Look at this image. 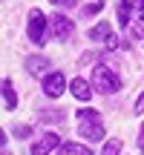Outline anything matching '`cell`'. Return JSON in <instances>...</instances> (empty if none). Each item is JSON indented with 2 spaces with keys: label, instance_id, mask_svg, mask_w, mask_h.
Masks as SVG:
<instances>
[{
  "label": "cell",
  "instance_id": "obj_1",
  "mask_svg": "<svg viewBox=\"0 0 144 155\" xmlns=\"http://www.w3.org/2000/svg\"><path fill=\"white\" fill-rule=\"evenodd\" d=\"M78 132L87 141H101L104 138V124H101L98 109H78Z\"/></svg>",
  "mask_w": 144,
  "mask_h": 155
},
{
  "label": "cell",
  "instance_id": "obj_8",
  "mask_svg": "<svg viewBox=\"0 0 144 155\" xmlns=\"http://www.w3.org/2000/svg\"><path fill=\"white\" fill-rule=\"evenodd\" d=\"M26 69L32 75H46V72H49V58H43V55L29 58V61H26Z\"/></svg>",
  "mask_w": 144,
  "mask_h": 155
},
{
  "label": "cell",
  "instance_id": "obj_14",
  "mask_svg": "<svg viewBox=\"0 0 144 155\" xmlns=\"http://www.w3.org/2000/svg\"><path fill=\"white\" fill-rule=\"evenodd\" d=\"M104 9V3H101V0H95V3H89L87 9H84V15H95V12H101Z\"/></svg>",
  "mask_w": 144,
  "mask_h": 155
},
{
  "label": "cell",
  "instance_id": "obj_6",
  "mask_svg": "<svg viewBox=\"0 0 144 155\" xmlns=\"http://www.w3.org/2000/svg\"><path fill=\"white\" fill-rule=\"evenodd\" d=\"M55 147H61V141H58V132H43L38 141L32 144V155H49Z\"/></svg>",
  "mask_w": 144,
  "mask_h": 155
},
{
  "label": "cell",
  "instance_id": "obj_2",
  "mask_svg": "<svg viewBox=\"0 0 144 155\" xmlns=\"http://www.w3.org/2000/svg\"><path fill=\"white\" fill-rule=\"evenodd\" d=\"M92 86H95V92H101V95H115L118 89H121V81H118L110 69L95 66V72H92Z\"/></svg>",
  "mask_w": 144,
  "mask_h": 155
},
{
  "label": "cell",
  "instance_id": "obj_10",
  "mask_svg": "<svg viewBox=\"0 0 144 155\" xmlns=\"http://www.w3.org/2000/svg\"><path fill=\"white\" fill-rule=\"evenodd\" d=\"M110 35H112V29H110V23H98V26H92V29H89V38H92V40H107V38H110Z\"/></svg>",
  "mask_w": 144,
  "mask_h": 155
},
{
  "label": "cell",
  "instance_id": "obj_3",
  "mask_svg": "<svg viewBox=\"0 0 144 155\" xmlns=\"http://www.w3.org/2000/svg\"><path fill=\"white\" fill-rule=\"evenodd\" d=\"M26 35H29V40L32 43H46V17H43V12H38L35 9L32 15H29V23H26Z\"/></svg>",
  "mask_w": 144,
  "mask_h": 155
},
{
  "label": "cell",
  "instance_id": "obj_18",
  "mask_svg": "<svg viewBox=\"0 0 144 155\" xmlns=\"http://www.w3.org/2000/svg\"><path fill=\"white\" fill-rule=\"evenodd\" d=\"M118 40H121V38H115V35H110V38H107V49H118Z\"/></svg>",
  "mask_w": 144,
  "mask_h": 155
},
{
  "label": "cell",
  "instance_id": "obj_7",
  "mask_svg": "<svg viewBox=\"0 0 144 155\" xmlns=\"http://www.w3.org/2000/svg\"><path fill=\"white\" fill-rule=\"evenodd\" d=\"M69 92L75 95L78 101H89V98H92V89H89V83L84 81V78H75V81L69 83Z\"/></svg>",
  "mask_w": 144,
  "mask_h": 155
},
{
  "label": "cell",
  "instance_id": "obj_11",
  "mask_svg": "<svg viewBox=\"0 0 144 155\" xmlns=\"http://www.w3.org/2000/svg\"><path fill=\"white\" fill-rule=\"evenodd\" d=\"M58 152H61V155H92L87 147H81V144H61Z\"/></svg>",
  "mask_w": 144,
  "mask_h": 155
},
{
  "label": "cell",
  "instance_id": "obj_17",
  "mask_svg": "<svg viewBox=\"0 0 144 155\" xmlns=\"http://www.w3.org/2000/svg\"><path fill=\"white\" fill-rule=\"evenodd\" d=\"M133 112H135V115H144V92L139 95V101H135V109H133Z\"/></svg>",
  "mask_w": 144,
  "mask_h": 155
},
{
  "label": "cell",
  "instance_id": "obj_19",
  "mask_svg": "<svg viewBox=\"0 0 144 155\" xmlns=\"http://www.w3.org/2000/svg\"><path fill=\"white\" fill-rule=\"evenodd\" d=\"M133 9L139 12V20L144 17V0H133Z\"/></svg>",
  "mask_w": 144,
  "mask_h": 155
},
{
  "label": "cell",
  "instance_id": "obj_16",
  "mask_svg": "<svg viewBox=\"0 0 144 155\" xmlns=\"http://www.w3.org/2000/svg\"><path fill=\"white\" fill-rule=\"evenodd\" d=\"M52 6H63V9H72V6H78V0H49Z\"/></svg>",
  "mask_w": 144,
  "mask_h": 155
},
{
  "label": "cell",
  "instance_id": "obj_13",
  "mask_svg": "<svg viewBox=\"0 0 144 155\" xmlns=\"http://www.w3.org/2000/svg\"><path fill=\"white\" fill-rule=\"evenodd\" d=\"M118 152H121V141H118V138L107 141V144H104V150H101V155H118Z\"/></svg>",
  "mask_w": 144,
  "mask_h": 155
},
{
  "label": "cell",
  "instance_id": "obj_15",
  "mask_svg": "<svg viewBox=\"0 0 144 155\" xmlns=\"http://www.w3.org/2000/svg\"><path fill=\"white\" fill-rule=\"evenodd\" d=\"M32 135V127H15V138H29Z\"/></svg>",
  "mask_w": 144,
  "mask_h": 155
},
{
  "label": "cell",
  "instance_id": "obj_5",
  "mask_svg": "<svg viewBox=\"0 0 144 155\" xmlns=\"http://www.w3.org/2000/svg\"><path fill=\"white\" fill-rule=\"evenodd\" d=\"M72 32H75V23H72V17H67V15H55V17H52V35H55L58 40L72 38Z\"/></svg>",
  "mask_w": 144,
  "mask_h": 155
},
{
  "label": "cell",
  "instance_id": "obj_21",
  "mask_svg": "<svg viewBox=\"0 0 144 155\" xmlns=\"http://www.w3.org/2000/svg\"><path fill=\"white\" fill-rule=\"evenodd\" d=\"M0 147H6V135H3V129H0Z\"/></svg>",
  "mask_w": 144,
  "mask_h": 155
},
{
  "label": "cell",
  "instance_id": "obj_9",
  "mask_svg": "<svg viewBox=\"0 0 144 155\" xmlns=\"http://www.w3.org/2000/svg\"><path fill=\"white\" fill-rule=\"evenodd\" d=\"M118 20H121V26H127L133 20V0H121L118 3Z\"/></svg>",
  "mask_w": 144,
  "mask_h": 155
},
{
  "label": "cell",
  "instance_id": "obj_12",
  "mask_svg": "<svg viewBox=\"0 0 144 155\" xmlns=\"http://www.w3.org/2000/svg\"><path fill=\"white\" fill-rule=\"evenodd\" d=\"M3 98H6V106H9V109H15V106H17V95H15V89H12L9 81L3 83Z\"/></svg>",
  "mask_w": 144,
  "mask_h": 155
},
{
  "label": "cell",
  "instance_id": "obj_20",
  "mask_svg": "<svg viewBox=\"0 0 144 155\" xmlns=\"http://www.w3.org/2000/svg\"><path fill=\"white\" fill-rule=\"evenodd\" d=\"M139 147L144 150V127H141V132H139Z\"/></svg>",
  "mask_w": 144,
  "mask_h": 155
},
{
  "label": "cell",
  "instance_id": "obj_4",
  "mask_svg": "<svg viewBox=\"0 0 144 155\" xmlns=\"http://www.w3.org/2000/svg\"><path fill=\"white\" fill-rule=\"evenodd\" d=\"M63 92H67V78L61 72H49L43 78V95L46 98H61Z\"/></svg>",
  "mask_w": 144,
  "mask_h": 155
}]
</instances>
